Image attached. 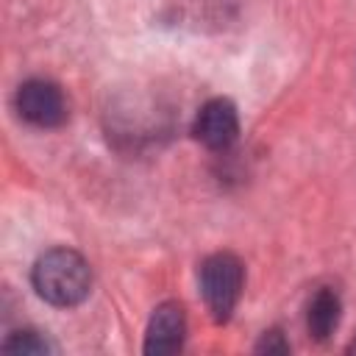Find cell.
<instances>
[{
  "label": "cell",
  "instance_id": "3",
  "mask_svg": "<svg viewBox=\"0 0 356 356\" xmlns=\"http://www.w3.org/2000/svg\"><path fill=\"white\" fill-rule=\"evenodd\" d=\"M17 111L33 128H58L70 114V103L58 83L31 78L17 89Z\"/></svg>",
  "mask_w": 356,
  "mask_h": 356
},
{
  "label": "cell",
  "instance_id": "4",
  "mask_svg": "<svg viewBox=\"0 0 356 356\" xmlns=\"http://www.w3.org/2000/svg\"><path fill=\"white\" fill-rule=\"evenodd\" d=\"M192 134L209 150H228L239 136V114L236 106L225 97H214L200 106Z\"/></svg>",
  "mask_w": 356,
  "mask_h": 356
},
{
  "label": "cell",
  "instance_id": "9",
  "mask_svg": "<svg viewBox=\"0 0 356 356\" xmlns=\"http://www.w3.org/2000/svg\"><path fill=\"white\" fill-rule=\"evenodd\" d=\"M350 350H353V353H356V342H353V345H350Z\"/></svg>",
  "mask_w": 356,
  "mask_h": 356
},
{
  "label": "cell",
  "instance_id": "5",
  "mask_svg": "<svg viewBox=\"0 0 356 356\" xmlns=\"http://www.w3.org/2000/svg\"><path fill=\"white\" fill-rule=\"evenodd\" d=\"M186 337V314L184 306L175 300H167L153 309L147 331H145V353H175L184 348Z\"/></svg>",
  "mask_w": 356,
  "mask_h": 356
},
{
  "label": "cell",
  "instance_id": "7",
  "mask_svg": "<svg viewBox=\"0 0 356 356\" xmlns=\"http://www.w3.org/2000/svg\"><path fill=\"white\" fill-rule=\"evenodd\" d=\"M3 350H14V353H47L50 342L36 334V331H17L3 342Z\"/></svg>",
  "mask_w": 356,
  "mask_h": 356
},
{
  "label": "cell",
  "instance_id": "2",
  "mask_svg": "<svg viewBox=\"0 0 356 356\" xmlns=\"http://www.w3.org/2000/svg\"><path fill=\"white\" fill-rule=\"evenodd\" d=\"M245 270L234 253H214L200 264V292L214 320L225 323L242 295Z\"/></svg>",
  "mask_w": 356,
  "mask_h": 356
},
{
  "label": "cell",
  "instance_id": "8",
  "mask_svg": "<svg viewBox=\"0 0 356 356\" xmlns=\"http://www.w3.org/2000/svg\"><path fill=\"white\" fill-rule=\"evenodd\" d=\"M259 350H267V353H286L289 350V342L281 337V331H264L261 342H259Z\"/></svg>",
  "mask_w": 356,
  "mask_h": 356
},
{
  "label": "cell",
  "instance_id": "6",
  "mask_svg": "<svg viewBox=\"0 0 356 356\" xmlns=\"http://www.w3.org/2000/svg\"><path fill=\"white\" fill-rule=\"evenodd\" d=\"M339 317H342V300L334 289H320L312 303H309V312H306V328H309V337L314 339H328L337 325H339Z\"/></svg>",
  "mask_w": 356,
  "mask_h": 356
},
{
  "label": "cell",
  "instance_id": "1",
  "mask_svg": "<svg viewBox=\"0 0 356 356\" xmlns=\"http://www.w3.org/2000/svg\"><path fill=\"white\" fill-rule=\"evenodd\" d=\"M31 281L42 300L70 309V306H78L89 295L92 270L81 253L70 248H53L36 259Z\"/></svg>",
  "mask_w": 356,
  "mask_h": 356
}]
</instances>
